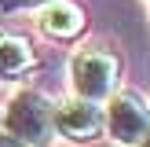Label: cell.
<instances>
[{
	"mask_svg": "<svg viewBox=\"0 0 150 147\" xmlns=\"http://www.w3.org/2000/svg\"><path fill=\"white\" fill-rule=\"evenodd\" d=\"M55 99L40 88H18L11 92V99L0 107V132L22 140L29 147H51L55 143Z\"/></svg>",
	"mask_w": 150,
	"mask_h": 147,
	"instance_id": "6da1fadb",
	"label": "cell"
},
{
	"mask_svg": "<svg viewBox=\"0 0 150 147\" xmlns=\"http://www.w3.org/2000/svg\"><path fill=\"white\" fill-rule=\"evenodd\" d=\"M66 77H70V96L106 103L121 88V55L110 44H84L70 55Z\"/></svg>",
	"mask_w": 150,
	"mask_h": 147,
	"instance_id": "7a4b0ae2",
	"label": "cell"
},
{
	"mask_svg": "<svg viewBox=\"0 0 150 147\" xmlns=\"http://www.w3.org/2000/svg\"><path fill=\"white\" fill-rule=\"evenodd\" d=\"M150 132V99L132 88H117L103 103V136L117 147H136Z\"/></svg>",
	"mask_w": 150,
	"mask_h": 147,
	"instance_id": "3957f363",
	"label": "cell"
},
{
	"mask_svg": "<svg viewBox=\"0 0 150 147\" xmlns=\"http://www.w3.org/2000/svg\"><path fill=\"white\" fill-rule=\"evenodd\" d=\"M51 125H55V140H62V143H73V147L95 143V140H103V103L62 96V99H55Z\"/></svg>",
	"mask_w": 150,
	"mask_h": 147,
	"instance_id": "277c9868",
	"label": "cell"
},
{
	"mask_svg": "<svg viewBox=\"0 0 150 147\" xmlns=\"http://www.w3.org/2000/svg\"><path fill=\"white\" fill-rule=\"evenodd\" d=\"M84 26H88V15L77 0H51L37 11V29L59 44H73L84 33Z\"/></svg>",
	"mask_w": 150,
	"mask_h": 147,
	"instance_id": "5b68a950",
	"label": "cell"
},
{
	"mask_svg": "<svg viewBox=\"0 0 150 147\" xmlns=\"http://www.w3.org/2000/svg\"><path fill=\"white\" fill-rule=\"evenodd\" d=\"M37 66V51L22 33H7L0 29V85L11 81H26Z\"/></svg>",
	"mask_w": 150,
	"mask_h": 147,
	"instance_id": "8992f818",
	"label": "cell"
},
{
	"mask_svg": "<svg viewBox=\"0 0 150 147\" xmlns=\"http://www.w3.org/2000/svg\"><path fill=\"white\" fill-rule=\"evenodd\" d=\"M51 0H0V11H40Z\"/></svg>",
	"mask_w": 150,
	"mask_h": 147,
	"instance_id": "52a82bcc",
	"label": "cell"
},
{
	"mask_svg": "<svg viewBox=\"0 0 150 147\" xmlns=\"http://www.w3.org/2000/svg\"><path fill=\"white\" fill-rule=\"evenodd\" d=\"M0 147H29V143H22V140H15V136H7V132H0Z\"/></svg>",
	"mask_w": 150,
	"mask_h": 147,
	"instance_id": "ba28073f",
	"label": "cell"
},
{
	"mask_svg": "<svg viewBox=\"0 0 150 147\" xmlns=\"http://www.w3.org/2000/svg\"><path fill=\"white\" fill-rule=\"evenodd\" d=\"M136 147H150V132H146V136H143V140H139V143H136Z\"/></svg>",
	"mask_w": 150,
	"mask_h": 147,
	"instance_id": "9c48e42d",
	"label": "cell"
}]
</instances>
